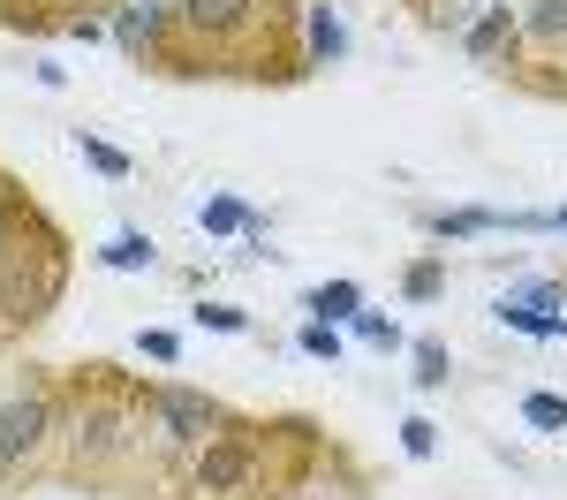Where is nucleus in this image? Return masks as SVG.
I'll return each mask as SVG.
<instances>
[{"label":"nucleus","mask_w":567,"mask_h":500,"mask_svg":"<svg viewBox=\"0 0 567 500\" xmlns=\"http://www.w3.org/2000/svg\"><path fill=\"white\" fill-rule=\"evenodd\" d=\"M213 417H219V409L205 402V395H189V387H167V395H159V425H167L175 440H205Z\"/></svg>","instance_id":"obj_1"},{"label":"nucleus","mask_w":567,"mask_h":500,"mask_svg":"<svg viewBox=\"0 0 567 500\" xmlns=\"http://www.w3.org/2000/svg\"><path fill=\"white\" fill-rule=\"evenodd\" d=\"M39 432H45V402H8L0 409V455L39 448Z\"/></svg>","instance_id":"obj_2"},{"label":"nucleus","mask_w":567,"mask_h":500,"mask_svg":"<svg viewBox=\"0 0 567 500\" xmlns=\"http://www.w3.org/2000/svg\"><path fill=\"white\" fill-rule=\"evenodd\" d=\"M250 8L258 0H182V23L189 31H235V23H250Z\"/></svg>","instance_id":"obj_3"},{"label":"nucleus","mask_w":567,"mask_h":500,"mask_svg":"<svg viewBox=\"0 0 567 500\" xmlns=\"http://www.w3.org/2000/svg\"><path fill=\"white\" fill-rule=\"evenodd\" d=\"M310 312L326 318V326H333V318H355L363 312V288H355V280H326V288H310Z\"/></svg>","instance_id":"obj_4"},{"label":"nucleus","mask_w":567,"mask_h":500,"mask_svg":"<svg viewBox=\"0 0 567 500\" xmlns=\"http://www.w3.org/2000/svg\"><path fill=\"white\" fill-rule=\"evenodd\" d=\"M310 53H318V61H341V53H349V31H341L333 8H310Z\"/></svg>","instance_id":"obj_5"},{"label":"nucleus","mask_w":567,"mask_h":500,"mask_svg":"<svg viewBox=\"0 0 567 500\" xmlns=\"http://www.w3.org/2000/svg\"><path fill=\"white\" fill-rule=\"evenodd\" d=\"M99 258H106L114 273H144L152 258H159V251H152V235H114V243H106Z\"/></svg>","instance_id":"obj_6"},{"label":"nucleus","mask_w":567,"mask_h":500,"mask_svg":"<svg viewBox=\"0 0 567 500\" xmlns=\"http://www.w3.org/2000/svg\"><path fill=\"white\" fill-rule=\"evenodd\" d=\"M243 470H250V462H243L235 448H213L205 462H197V486H205V493H227V486H235Z\"/></svg>","instance_id":"obj_7"},{"label":"nucleus","mask_w":567,"mask_h":500,"mask_svg":"<svg viewBox=\"0 0 567 500\" xmlns=\"http://www.w3.org/2000/svg\"><path fill=\"white\" fill-rule=\"evenodd\" d=\"M205 227H213V235H265V227L250 221L235 197H213V205H205Z\"/></svg>","instance_id":"obj_8"},{"label":"nucleus","mask_w":567,"mask_h":500,"mask_svg":"<svg viewBox=\"0 0 567 500\" xmlns=\"http://www.w3.org/2000/svg\"><path fill=\"white\" fill-rule=\"evenodd\" d=\"M523 417L537 425V432H567V395H529Z\"/></svg>","instance_id":"obj_9"},{"label":"nucleus","mask_w":567,"mask_h":500,"mask_svg":"<svg viewBox=\"0 0 567 500\" xmlns=\"http://www.w3.org/2000/svg\"><path fill=\"white\" fill-rule=\"evenodd\" d=\"M355 341H371V349H393V341H401V326H393V318H379V312H355Z\"/></svg>","instance_id":"obj_10"},{"label":"nucleus","mask_w":567,"mask_h":500,"mask_svg":"<svg viewBox=\"0 0 567 500\" xmlns=\"http://www.w3.org/2000/svg\"><path fill=\"white\" fill-rule=\"evenodd\" d=\"M416 387H446V349L439 341H416Z\"/></svg>","instance_id":"obj_11"},{"label":"nucleus","mask_w":567,"mask_h":500,"mask_svg":"<svg viewBox=\"0 0 567 500\" xmlns=\"http://www.w3.org/2000/svg\"><path fill=\"white\" fill-rule=\"evenodd\" d=\"M76 144H84V160H91V167H99V175H114V182L130 175V160H122L114 144H99V136H76Z\"/></svg>","instance_id":"obj_12"},{"label":"nucleus","mask_w":567,"mask_h":500,"mask_svg":"<svg viewBox=\"0 0 567 500\" xmlns=\"http://www.w3.org/2000/svg\"><path fill=\"white\" fill-rule=\"evenodd\" d=\"M401 448L416 455V462H424V455L439 448V432H432V417H409V425H401Z\"/></svg>","instance_id":"obj_13"},{"label":"nucleus","mask_w":567,"mask_h":500,"mask_svg":"<svg viewBox=\"0 0 567 500\" xmlns=\"http://www.w3.org/2000/svg\"><path fill=\"white\" fill-rule=\"evenodd\" d=\"M303 349H310V357H341V334H333L326 318H310V326H303Z\"/></svg>","instance_id":"obj_14"},{"label":"nucleus","mask_w":567,"mask_h":500,"mask_svg":"<svg viewBox=\"0 0 567 500\" xmlns=\"http://www.w3.org/2000/svg\"><path fill=\"white\" fill-rule=\"evenodd\" d=\"M499 39H507V8H499V16H484L477 31H470V53H492Z\"/></svg>","instance_id":"obj_15"},{"label":"nucleus","mask_w":567,"mask_h":500,"mask_svg":"<svg viewBox=\"0 0 567 500\" xmlns=\"http://www.w3.org/2000/svg\"><path fill=\"white\" fill-rule=\"evenodd\" d=\"M205 326H213V334H243V312H235V304H205Z\"/></svg>","instance_id":"obj_16"},{"label":"nucleus","mask_w":567,"mask_h":500,"mask_svg":"<svg viewBox=\"0 0 567 500\" xmlns=\"http://www.w3.org/2000/svg\"><path fill=\"white\" fill-rule=\"evenodd\" d=\"M409 296H416V304L439 296V266H409Z\"/></svg>","instance_id":"obj_17"},{"label":"nucleus","mask_w":567,"mask_h":500,"mask_svg":"<svg viewBox=\"0 0 567 500\" xmlns=\"http://www.w3.org/2000/svg\"><path fill=\"white\" fill-rule=\"evenodd\" d=\"M537 31H545V39L567 31V0H545V8H537Z\"/></svg>","instance_id":"obj_18"},{"label":"nucleus","mask_w":567,"mask_h":500,"mask_svg":"<svg viewBox=\"0 0 567 500\" xmlns=\"http://www.w3.org/2000/svg\"><path fill=\"white\" fill-rule=\"evenodd\" d=\"M175 349H182L175 334H144V357H159V364H175Z\"/></svg>","instance_id":"obj_19"}]
</instances>
